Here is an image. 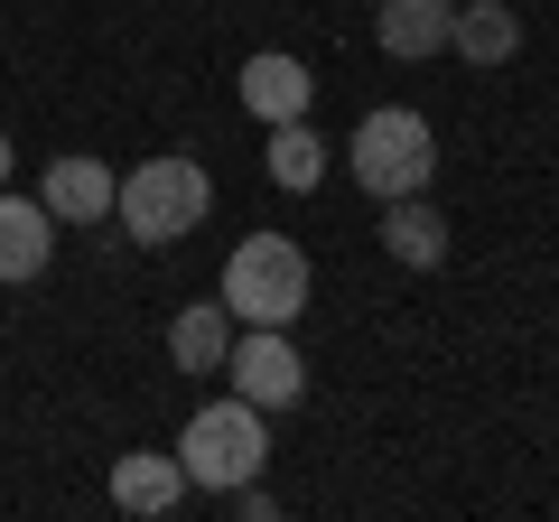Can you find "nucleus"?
Wrapping results in <instances>:
<instances>
[{
    "label": "nucleus",
    "instance_id": "obj_9",
    "mask_svg": "<svg viewBox=\"0 0 559 522\" xmlns=\"http://www.w3.org/2000/svg\"><path fill=\"white\" fill-rule=\"evenodd\" d=\"M112 187H121L112 168L75 150V159H47V178H38V205H47L57 224H103V215H112Z\"/></svg>",
    "mask_w": 559,
    "mask_h": 522
},
{
    "label": "nucleus",
    "instance_id": "obj_7",
    "mask_svg": "<svg viewBox=\"0 0 559 522\" xmlns=\"http://www.w3.org/2000/svg\"><path fill=\"white\" fill-rule=\"evenodd\" d=\"M187 495H197V485H187V466L168 458V448H131V458H112V503H121V513L159 522V513H178Z\"/></svg>",
    "mask_w": 559,
    "mask_h": 522
},
{
    "label": "nucleus",
    "instance_id": "obj_8",
    "mask_svg": "<svg viewBox=\"0 0 559 522\" xmlns=\"http://www.w3.org/2000/svg\"><path fill=\"white\" fill-rule=\"evenodd\" d=\"M234 84H242V112H261V121H308V103H318V75L299 57H280V47L242 57Z\"/></svg>",
    "mask_w": 559,
    "mask_h": 522
},
{
    "label": "nucleus",
    "instance_id": "obj_3",
    "mask_svg": "<svg viewBox=\"0 0 559 522\" xmlns=\"http://www.w3.org/2000/svg\"><path fill=\"white\" fill-rule=\"evenodd\" d=\"M345 168L364 178V197H419V187L439 178V131L419 112H401V103H382V112L355 121V141H345Z\"/></svg>",
    "mask_w": 559,
    "mask_h": 522
},
{
    "label": "nucleus",
    "instance_id": "obj_2",
    "mask_svg": "<svg viewBox=\"0 0 559 522\" xmlns=\"http://www.w3.org/2000/svg\"><path fill=\"white\" fill-rule=\"evenodd\" d=\"M215 299L234 308V327H289L308 308V252L289 234H242Z\"/></svg>",
    "mask_w": 559,
    "mask_h": 522
},
{
    "label": "nucleus",
    "instance_id": "obj_4",
    "mask_svg": "<svg viewBox=\"0 0 559 522\" xmlns=\"http://www.w3.org/2000/svg\"><path fill=\"white\" fill-rule=\"evenodd\" d=\"M261 458H271V429H261V411L242 402V392L205 402L197 420H187V439H178L187 485H205V495H234L242 476H261Z\"/></svg>",
    "mask_w": 559,
    "mask_h": 522
},
{
    "label": "nucleus",
    "instance_id": "obj_10",
    "mask_svg": "<svg viewBox=\"0 0 559 522\" xmlns=\"http://www.w3.org/2000/svg\"><path fill=\"white\" fill-rule=\"evenodd\" d=\"M448 20H457V0H382L373 38L392 47L401 66H419V57H448Z\"/></svg>",
    "mask_w": 559,
    "mask_h": 522
},
{
    "label": "nucleus",
    "instance_id": "obj_1",
    "mask_svg": "<svg viewBox=\"0 0 559 522\" xmlns=\"http://www.w3.org/2000/svg\"><path fill=\"white\" fill-rule=\"evenodd\" d=\"M205 205H215V178H205L187 150H168V159H140L131 178L112 187V215H121V234L131 242H178V234H197L205 224Z\"/></svg>",
    "mask_w": 559,
    "mask_h": 522
},
{
    "label": "nucleus",
    "instance_id": "obj_12",
    "mask_svg": "<svg viewBox=\"0 0 559 522\" xmlns=\"http://www.w3.org/2000/svg\"><path fill=\"white\" fill-rule=\"evenodd\" d=\"M224 355H234V308H224V299L178 308V327H168V364H178V373H224Z\"/></svg>",
    "mask_w": 559,
    "mask_h": 522
},
{
    "label": "nucleus",
    "instance_id": "obj_5",
    "mask_svg": "<svg viewBox=\"0 0 559 522\" xmlns=\"http://www.w3.org/2000/svg\"><path fill=\"white\" fill-rule=\"evenodd\" d=\"M224 373H234V392H242L252 411H289V402L308 392V364H299V345L280 336V327H252V336H234Z\"/></svg>",
    "mask_w": 559,
    "mask_h": 522
},
{
    "label": "nucleus",
    "instance_id": "obj_6",
    "mask_svg": "<svg viewBox=\"0 0 559 522\" xmlns=\"http://www.w3.org/2000/svg\"><path fill=\"white\" fill-rule=\"evenodd\" d=\"M57 234H66V224L47 215L38 197L0 187V281H10V289H20V281H38L47 261H57Z\"/></svg>",
    "mask_w": 559,
    "mask_h": 522
},
{
    "label": "nucleus",
    "instance_id": "obj_15",
    "mask_svg": "<svg viewBox=\"0 0 559 522\" xmlns=\"http://www.w3.org/2000/svg\"><path fill=\"white\" fill-rule=\"evenodd\" d=\"M0 187H10V131H0Z\"/></svg>",
    "mask_w": 559,
    "mask_h": 522
},
{
    "label": "nucleus",
    "instance_id": "obj_11",
    "mask_svg": "<svg viewBox=\"0 0 559 522\" xmlns=\"http://www.w3.org/2000/svg\"><path fill=\"white\" fill-rule=\"evenodd\" d=\"M382 252L411 261V271H439V261H448V215L429 197H392V205H382Z\"/></svg>",
    "mask_w": 559,
    "mask_h": 522
},
{
    "label": "nucleus",
    "instance_id": "obj_14",
    "mask_svg": "<svg viewBox=\"0 0 559 522\" xmlns=\"http://www.w3.org/2000/svg\"><path fill=\"white\" fill-rule=\"evenodd\" d=\"M271 178L289 187V197H308V187L326 178V141L308 121H271Z\"/></svg>",
    "mask_w": 559,
    "mask_h": 522
},
{
    "label": "nucleus",
    "instance_id": "obj_13",
    "mask_svg": "<svg viewBox=\"0 0 559 522\" xmlns=\"http://www.w3.org/2000/svg\"><path fill=\"white\" fill-rule=\"evenodd\" d=\"M448 47H457L466 66H503V57L522 47V20L503 10V0H466L457 20H448Z\"/></svg>",
    "mask_w": 559,
    "mask_h": 522
}]
</instances>
